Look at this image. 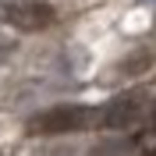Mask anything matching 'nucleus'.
<instances>
[{"label": "nucleus", "mask_w": 156, "mask_h": 156, "mask_svg": "<svg viewBox=\"0 0 156 156\" xmlns=\"http://www.w3.org/2000/svg\"><path fill=\"white\" fill-rule=\"evenodd\" d=\"M82 128H99V107H53L32 121V131L43 135H68Z\"/></svg>", "instance_id": "nucleus-1"}, {"label": "nucleus", "mask_w": 156, "mask_h": 156, "mask_svg": "<svg viewBox=\"0 0 156 156\" xmlns=\"http://www.w3.org/2000/svg\"><path fill=\"white\" fill-rule=\"evenodd\" d=\"M4 21L18 32H43L57 21V11L50 7L46 0H7L0 7Z\"/></svg>", "instance_id": "nucleus-2"}, {"label": "nucleus", "mask_w": 156, "mask_h": 156, "mask_svg": "<svg viewBox=\"0 0 156 156\" xmlns=\"http://www.w3.org/2000/svg\"><path fill=\"white\" fill-rule=\"evenodd\" d=\"M135 117H138V99L121 96L107 107H99V128H128Z\"/></svg>", "instance_id": "nucleus-3"}]
</instances>
